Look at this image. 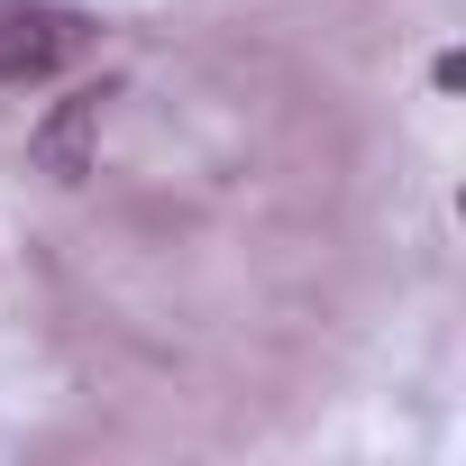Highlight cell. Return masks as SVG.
Masks as SVG:
<instances>
[{
    "label": "cell",
    "instance_id": "2",
    "mask_svg": "<svg viewBox=\"0 0 466 466\" xmlns=\"http://www.w3.org/2000/svg\"><path fill=\"white\" fill-rule=\"evenodd\" d=\"M92 128H101V92H74V101L56 110V128L37 137V156H46V174H56V183H74V174H83V147H92Z\"/></svg>",
    "mask_w": 466,
    "mask_h": 466
},
{
    "label": "cell",
    "instance_id": "1",
    "mask_svg": "<svg viewBox=\"0 0 466 466\" xmlns=\"http://www.w3.org/2000/svg\"><path fill=\"white\" fill-rule=\"evenodd\" d=\"M92 56V19L56 10V0H28V10H0V83H46L65 65Z\"/></svg>",
    "mask_w": 466,
    "mask_h": 466
}]
</instances>
